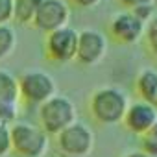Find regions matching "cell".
Returning <instances> with one entry per match:
<instances>
[{
  "label": "cell",
  "instance_id": "cell-24",
  "mask_svg": "<svg viewBox=\"0 0 157 157\" xmlns=\"http://www.w3.org/2000/svg\"><path fill=\"white\" fill-rule=\"evenodd\" d=\"M43 157H56V155H54V153H48V151H46V153H44Z\"/></svg>",
  "mask_w": 157,
  "mask_h": 157
},
{
  "label": "cell",
  "instance_id": "cell-4",
  "mask_svg": "<svg viewBox=\"0 0 157 157\" xmlns=\"http://www.w3.org/2000/svg\"><path fill=\"white\" fill-rule=\"evenodd\" d=\"M56 142L63 155L85 157L94 148V133L85 122L74 120L70 126H67L56 135Z\"/></svg>",
  "mask_w": 157,
  "mask_h": 157
},
{
  "label": "cell",
  "instance_id": "cell-10",
  "mask_svg": "<svg viewBox=\"0 0 157 157\" xmlns=\"http://www.w3.org/2000/svg\"><path fill=\"white\" fill-rule=\"evenodd\" d=\"M155 122H157V107L151 104H146L142 100L129 104L126 109V115L122 118V124L126 126V129L137 137L144 135Z\"/></svg>",
  "mask_w": 157,
  "mask_h": 157
},
{
  "label": "cell",
  "instance_id": "cell-15",
  "mask_svg": "<svg viewBox=\"0 0 157 157\" xmlns=\"http://www.w3.org/2000/svg\"><path fill=\"white\" fill-rule=\"evenodd\" d=\"M140 146L142 151H146L151 157H157V122L144 135H140Z\"/></svg>",
  "mask_w": 157,
  "mask_h": 157
},
{
  "label": "cell",
  "instance_id": "cell-19",
  "mask_svg": "<svg viewBox=\"0 0 157 157\" xmlns=\"http://www.w3.org/2000/svg\"><path fill=\"white\" fill-rule=\"evenodd\" d=\"M139 21H142L144 24L150 21V19H153L155 17V6L153 4H142V6H137V8H133V10H129Z\"/></svg>",
  "mask_w": 157,
  "mask_h": 157
},
{
  "label": "cell",
  "instance_id": "cell-22",
  "mask_svg": "<svg viewBox=\"0 0 157 157\" xmlns=\"http://www.w3.org/2000/svg\"><path fill=\"white\" fill-rule=\"evenodd\" d=\"M118 4H122L126 10H133L142 4H153V0H118Z\"/></svg>",
  "mask_w": 157,
  "mask_h": 157
},
{
  "label": "cell",
  "instance_id": "cell-3",
  "mask_svg": "<svg viewBox=\"0 0 157 157\" xmlns=\"http://www.w3.org/2000/svg\"><path fill=\"white\" fill-rule=\"evenodd\" d=\"M11 131V150L21 157H43L48 151V135L41 126L30 122H13Z\"/></svg>",
  "mask_w": 157,
  "mask_h": 157
},
{
  "label": "cell",
  "instance_id": "cell-23",
  "mask_svg": "<svg viewBox=\"0 0 157 157\" xmlns=\"http://www.w3.org/2000/svg\"><path fill=\"white\" fill-rule=\"evenodd\" d=\"M124 157H151V155H148V153L142 151V150H137V151H129V153H126Z\"/></svg>",
  "mask_w": 157,
  "mask_h": 157
},
{
  "label": "cell",
  "instance_id": "cell-2",
  "mask_svg": "<svg viewBox=\"0 0 157 157\" xmlns=\"http://www.w3.org/2000/svg\"><path fill=\"white\" fill-rule=\"evenodd\" d=\"M37 117H39V126L44 129L48 137L57 135L61 129H65L74 120H78L72 100L63 94H54L46 102H43L39 105Z\"/></svg>",
  "mask_w": 157,
  "mask_h": 157
},
{
  "label": "cell",
  "instance_id": "cell-18",
  "mask_svg": "<svg viewBox=\"0 0 157 157\" xmlns=\"http://www.w3.org/2000/svg\"><path fill=\"white\" fill-rule=\"evenodd\" d=\"M11 151V131L8 124H0V157Z\"/></svg>",
  "mask_w": 157,
  "mask_h": 157
},
{
  "label": "cell",
  "instance_id": "cell-12",
  "mask_svg": "<svg viewBox=\"0 0 157 157\" xmlns=\"http://www.w3.org/2000/svg\"><path fill=\"white\" fill-rule=\"evenodd\" d=\"M0 98L4 102H10V104H17L21 100L19 78L13 76L6 68H0Z\"/></svg>",
  "mask_w": 157,
  "mask_h": 157
},
{
  "label": "cell",
  "instance_id": "cell-16",
  "mask_svg": "<svg viewBox=\"0 0 157 157\" xmlns=\"http://www.w3.org/2000/svg\"><path fill=\"white\" fill-rule=\"evenodd\" d=\"M144 37H146V46H148L150 54L157 59V15L146 22Z\"/></svg>",
  "mask_w": 157,
  "mask_h": 157
},
{
  "label": "cell",
  "instance_id": "cell-5",
  "mask_svg": "<svg viewBox=\"0 0 157 157\" xmlns=\"http://www.w3.org/2000/svg\"><path fill=\"white\" fill-rule=\"evenodd\" d=\"M56 82L50 74H46L44 70H24L19 76V93L21 98L28 104L33 105H41L43 102H46L50 96L56 94Z\"/></svg>",
  "mask_w": 157,
  "mask_h": 157
},
{
  "label": "cell",
  "instance_id": "cell-6",
  "mask_svg": "<svg viewBox=\"0 0 157 157\" xmlns=\"http://www.w3.org/2000/svg\"><path fill=\"white\" fill-rule=\"evenodd\" d=\"M76 48H78V32L70 26L54 30L44 37V52L48 59L57 65H67L74 61Z\"/></svg>",
  "mask_w": 157,
  "mask_h": 157
},
{
  "label": "cell",
  "instance_id": "cell-9",
  "mask_svg": "<svg viewBox=\"0 0 157 157\" xmlns=\"http://www.w3.org/2000/svg\"><path fill=\"white\" fill-rule=\"evenodd\" d=\"M146 24L139 21L129 10L117 13L109 22V35L120 44H135L144 35Z\"/></svg>",
  "mask_w": 157,
  "mask_h": 157
},
{
  "label": "cell",
  "instance_id": "cell-7",
  "mask_svg": "<svg viewBox=\"0 0 157 157\" xmlns=\"http://www.w3.org/2000/svg\"><path fill=\"white\" fill-rule=\"evenodd\" d=\"M107 37L100 30L85 28L78 32V48H76V61L83 67H94L102 63L107 54Z\"/></svg>",
  "mask_w": 157,
  "mask_h": 157
},
{
  "label": "cell",
  "instance_id": "cell-17",
  "mask_svg": "<svg viewBox=\"0 0 157 157\" xmlns=\"http://www.w3.org/2000/svg\"><path fill=\"white\" fill-rule=\"evenodd\" d=\"M17 113H19L17 104H10V102H4L0 98V124L11 126L17 118Z\"/></svg>",
  "mask_w": 157,
  "mask_h": 157
},
{
  "label": "cell",
  "instance_id": "cell-21",
  "mask_svg": "<svg viewBox=\"0 0 157 157\" xmlns=\"http://www.w3.org/2000/svg\"><path fill=\"white\" fill-rule=\"evenodd\" d=\"M65 2L80 8V10H93V8H96L102 2V0H65Z\"/></svg>",
  "mask_w": 157,
  "mask_h": 157
},
{
  "label": "cell",
  "instance_id": "cell-8",
  "mask_svg": "<svg viewBox=\"0 0 157 157\" xmlns=\"http://www.w3.org/2000/svg\"><path fill=\"white\" fill-rule=\"evenodd\" d=\"M70 8L65 0H43L33 17L32 26L41 33H50L68 24Z\"/></svg>",
  "mask_w": 157,
  "mask_h": 157
},
{
  "label": "cell",
  "instance_id": "cell-13",
  "mask_svg": "<svg viewBox=\"0 0 157 157\" xmlns=\"http://www.w3.org/2000/svg\"><path fill=\"white\" fill-rule=\"evenodd\" d=\"M41 2L43 0H13V21L22 26L32 24Z\"/></svg>",
  "mask_w": 157,
  "mask_h": 157
},
{
  "label": "cell",
  "instance_id": "cell-1",
  "mask_svg": "<svg viewBox=\"0 0 157 157\" xmlns=\"http://www.w3.org/2000/svg\"><path fill=\"white\" fill-rule=\"evenodd\" d=\"M129 102L118 87H100L89 98L91 117L102 126H117L122 122Z\"/></svg>",
  "mask_w": 157,
  "mask_h": 157
},
{
  "label": "cell",
  "instance_id": "cell-14",
  "mask_svg": "<svg viewBox=\"0 0 157 157\" xmlns=\"http://www.w3.org/2000/svg\"><path fill=\"white\" fill-rule=\"evenodd\" d=\"M17 44V35L8 24H0V63H2Z\"/></svg>",
  "mask_w": 157,
  "mask_h": 157
},
{
  "label": "cell",
  "instance_id": "cell-11",
  "mask_svg": "<svg viewBox=\"0 0 157 157\" xmlns=\"http://www.w3.org/2000/svg\"><path fill=\"white\" fill-rule=\"evenodd\" d=\"M135 91L139 100L157 107V70L146 67L135 78Z\"/></svg>",
  "mask_w": 157,
  "mask_h": 157
},
{
  "label": "cell",
  "instance_id": "cell-20",
  "mask_svg": "<svg viewBox=\"0 0 157 157\" xmlns=\"http://www.w3.org/2000/svg\"><path fill=\"white\" fill-rule=\"evenodd\" d=\"M13 21V0H0V24Z\"/></svg>",
  "mask_w": 157,
  "mask_h": 157
}]
</instances>
